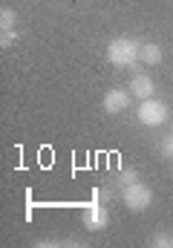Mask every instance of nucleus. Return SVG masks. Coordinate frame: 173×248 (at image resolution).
Wrapping results in <instances>:
<instances>
[{
	"label": "nucleus",
	"mask_w": 173,
	"mask_h": 248,
	"mask_svg": "<svg viewBox=\"0 0 173 248\" xmlns=\"http://www.w3.org/2000/svg\"><path fill=\"white\" fill-rule=\"evenodd\" d=\"M142 52V41L136 38H113L107 44V61L113 66H136Z\"/></svg>",
	"instance_id": "1"
},
{
	"label": "nucleus",
	"mask_w": 173,
	"mask_h": 248,
	"mask_svg": "<svg viewBox=\"0 0 173 248\" xmlns=\"http://www.w3.org/2000/svg\"><path fill=\"white\" fill-rule=\"evenodd\" d=\"M121 199H124V205H127L133 214H142L144 208H150L153 190L144 185V182H133V185H127L124 190H121Z\"/></svg>",
	"instance_id": "2"
},
{
	"label": "nucleus",
	"mask_w": 173,
	"mask_h": 248,
	"mask_svg": "<svg viewBox=\"0 0 173 248\" xmlns=\"http://www.w3.org/2000/svg\"><path fill=\"white\" fill-rule=\"evenodd\" d=\"M136 116H139V122L144 124V127H162V124L168 122V104L159 101V98H144L139 104Z\"/></svg>",
	"instance_id": "3"
},
{
	"label": "nucleus",
	"mask_w": 173,
	"mask_h": 248,
	"mask_svg": "<svg viewBox=\"0 0 173 248\" xmlns=\"http://www.w3.org/2000/svg\"><path fill=\"white\" fill-rule=\"evenodd\" d=\"M81 222H84V228H87V231H104V228H107V222H110V214H107V208H104L98 199H93V202L84 208Z\"/></svg>",
	"instance_id": "4"
},
{
	"label": "nucleus",
	"mask_w": 173,
	"mask_h": 248,
	"mask_svg": "<svg viewBox=\"0 0 173 248\" xmlns=\"http://www.w3.org/2000/svg\"><path fill=\"white\" fill-rule=\"evenodd\" d=\"M104 110L107 113H121V110H127V104H130V90H121V87H113V90H107L104 93Z\"/></svg>",
	"instance_id": "5"
},
{
	"label": "nucleus",
	"mask_w": 173,
	"mask_h": 248,
	"mask_svg": "<svg viewBox=\"0 0 173 248\" xmlns=\"http://www.w3.org/2000/svg\"><path fill=\"white\" fill-rule=\"evenodd\" d=\"M153 93H156L153 78L147 72H136L133 81H130V95H136L139 101H144V98H153Z\"/></svg>",
	"instance_id": "6"
},
{
	"label": "nucleus",
	"mask_w": 173,
	"mask_h": 248,
	"mask_svg": "<svg viewBox=\"0 0 173 248\" xmlns=\"http://www.w3.org/2000/svg\"><path fill=\"white\" fill-rule=\"evenodd\" d=\"M139 61L144 63H162V46L159 44H142V52H139Z\"/></svg>",
	"instance_id": "7"
},
{
	"label": "nucleus",
	"mask_w": 173,
	"mask_h": 248,
	"mask_svg": "<svg viewBox=\"0 0 173 248\" xmlns=\"http://www.w3.org/2000/svg\"><path fill=\"white\" fill-rule=\"evenodd\" d=\"M15 23H17V15H15V9L3 6V9H0V29H3V32H6V29H15Z\"/></svg>",
	"instance_id": "8"
},
{
	"label": "nucleus",
	"mask_w": 173,
	"mask_h": 248,
	"mask_svg": "<svg viewBox=\"0 0 173 248\" xmlns=\"http://www.w3.org/2000/svg\"><path fill=\"white\" fill-rule=\"evenodd\" d=\"M115 182H118V187L124 190L127 185H133V182H139V173H136L133 168H124V170H118V176H115Z\"/></svg>",
	"instance_id": "9"
},
{
	"label": "nucleus",
	"mask_w": 173,
	"mask_h": 248,
	"mask_svg": "<svg viewBox=\"0 0 173 248\" xmlns=\"http://www.w3.org/2000/svg\"><path fill=\"white\" fill-rule=\"evenodd\" d=\"M153 246H159V248H173V237H171V234H153Z\"/></svg>",
	"instance_id": "10"
},
{
	"label": "nucleus",
	"mask_w": 173,
	"mask_h": 248,
	"mask_svg": "<svg viewBox=\"0 0 173 248\" xmlns=\"http://www.w3.org/2000/svg\"><path fill=\"white\" fill-rule=\"evenodd\" d=\"M15 41H17V32H15V29H6V32L0 35V46H3V49H6V46H12Z\"/></svg>",
	"instance_id": "11"
},
{
	"label": "nucleus",
	"mask_w": 173,
	"mask_h": 248,
	"mask_svg": "<svg viewBox=\"0 0 173 248\" xmlns=\"http://www.w3.org/2000/svg\"><path fill=\"white\" fill-rule=\"evenodd\" d=\"M162 153H165V156H173V136L162 141Z\"/></svg>",
	"instance_id": "12"
}]
</instances>
